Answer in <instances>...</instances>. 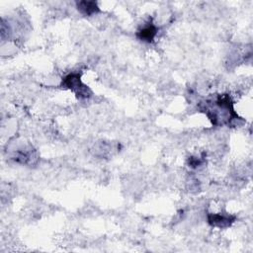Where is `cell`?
Returning <instances> with one entry per match:
<instances>
[{"label": "cell", "mask_w": 253, "mask_h": 253, "mask_svg": "<svg viewBox=\"0 0 253 253\" xmlns=\"http://www.w3.org/2000/svg\"><path fill=\"white\" fill-rule=\"evenodd\" d=\"M202 111L214 126H229L233 121L241 120L234 111L233 102L227 94H219L213 99L207 100L202 107Z\"/></svg>", "instance_id": "cell-1"}, {"label": "cell", "mask_w": 253, "mask_h": 253, "mask_svg": "<svg viewBox=\"0 0 253 253\" xmlns=\"http://www.w3.org/2000/svg\"><path fill=\"white\" fill-rule=\"evenodd\" d=\"M60 86L72 91L79 100L89 99L93 94L89 86L82 82L81 73L79 72H71L65 75L61 80Z\"/></svg>", "instance_id": "cell-2"}, {"label": "cell", "mask_w": 253, "mask_h": 253, "mask_svg": "<svg viewBox=\"0 0 253 253\" xmlns=\"http://www.w3.org/2000/svg\"><path fill=\"white\" fill-rule=\"evenodd\" d=\"M208 223L211 227H217L220 229L227 228L235 221L236 216L227 212H209L207 214Z\"/></svg>", "instance_id": "cell-3"}, {"label": "cell", "mask_w": 253, "mask_h": 253, "mask_svg": "<svg viewBox=\"0 0 253 253\" xmlns=\"http://www.w3.org/2000/svg\"><path fill=\"white\" fill-rule=\"evenodd\" d=\"M157 34H158L157 26L152 21H149L137 30L135 36L139 41L146 43H151L154 42Z\"/></svg>", "instance_id": "cell-4"}, {"label": "cell", "mask_w": 253, "mask_h": 253, "mask_svg": "<svg viewBox=\"0 0 253 253\" xmlns=\"http://www.w3.org/2000/svg\"><path fill=\"white\" fill-rule=\"evenodd\" d=\"M76 8L77 10L84 16H93L101 12V9L99 8L97 2L95 1H87L82 0L76 2Z\"/></svg>", "instance_id": "cell-5"}, {"label": "cell", "mask_w": 253, "mask_h": 253, "mask_svg": "<svg viewBox=\"0 0 253 253\" xmlns=\"http://www.w3.org/2000/svg\"><path fill=\"white\" fill-rule=\"evenodd\" d=\"M36 151L33 149L32 146L29 147H24L20 150L17 151L16 155L14 156L15 161H18L22 164H31L36 160L37 158L35 157Z\"/></svg>", "instance_id": "cell-6"}, {"label": "cell", "mask_w": 253, "mask_h": 253, "mask_svg": "<svg viewBox=\"0 0 253 253\" xmlns=\"http://www.w3.org/2000/svg\"><path fill=\"white\" fill-rule=\"evenodd\" d=\"M205 162V159L204 157H198V156H191L189 157L188 159V164H189V167L191 168H194V169H197L199 167H201Z\"/></svg>", "instance_id": "cell-7"}]
</instances>
